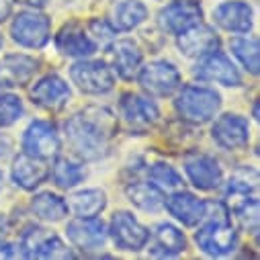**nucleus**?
<instances>
[{
	"label": "nucleus",
	"instance_id": "obj_1",
	"mask_svg": "<svg viewBox=\"0 0 260 260\" xmlns=\"http://www.w3.org/2000/svg\"><path fill=\"white\" fill-rule=\"evenodd\" d=\"M117 117L107 107H86L63 123L66 140L74 154L88 162L107 156L109 140L117 134Z\"/></svg>",
	"mask_w": 260,
	"mask_h": 260
},
{
	"label": "nucleus",
	"instance_id": "obj_2",
	"mask_svg": "<svg viewBox=\"0 0 260 260\" xmlns=\"http://www.w3.org/2000/svg\"><path fill=\"white\" fill-rule=\"evenodd\" d=\"M174 107L182 121H188L192 125H205L217 115L221 96L213 88L201 84H184L176 96Z\"/></svg>",
	"mask_w": 260,
	"mask_h": 260
},
{
	"label": "nucleus",
	"instance_id": "obj_3",
	"mask_svg": "<svg viewBox=\"0 0 260 260\" xmlns=\"http://www.w3.org/2000/svg\"><path fill=\"white\" fill-rule=\"evenodd\" d=\"M205 223L194 234L199 250L207 256L219 258L228 256L238 246V232L232 228L230 219H203Z\"/></svg>",
	"mask_w": 260,
	"mask_h": 260
},
{
	"label": "nucleus",
	"instance_id": "obj_4",
	"mask_svg": "<svg viewBox=\"0 0 260 260\" xmlns=\"http://www.w3.org/2000/svg\"><path fill=\"white\" fill-rule=\"evenodd\" d=\"M138 80L146 92L158 99L174 94L182 84V76L178 68L172 61H166V59H156V61H150L148 66L140 68Z\"/></svg>",
	"mask_w": 260,
	"mask_h": 260
},
{
	"label": "nucleus",
	"instance_id": "obj_5",
	"mask_svg": "<svg viewBox=\"0 0 260 260\" xmlns=\"http://www.w3.org/2000/svg\"><path fill=\"white\" fill-rule=\"evenodd\" d=\"M72 82L84 94H107L115 86L111 68L101 59H80L70 68Z\"/></svg>",
	"mask_w": 260,
	"mask_h": 260
},
{
	"label": "nucleus",
	"instance_id": "obj_6",
	"mask_svg": "<svg viewBox=\"0 0 260 260\" xmlns=\"http://www.w3.org/2000/svg\"><path fill=\"white\" fill-rule=\"evenodd\" d=\"M11 35L15 43L29 47V49H41L49 37H51V21L35 11L19 13L11 25Z\"/></svg>",
	"mask_w": 260,
	"mask_h": 260
},
{
	"label": "nucleus",
	"instance_id": "obj_7",
	"mask_svg": "<svg viewBox=\"0 0 260 260\" xmlns=\"http://www.w3.org/2000/svg\"><path fill=\"white\" fill-rule=\"evenodd\" d=\"M21 254L25 258H72L74 254L66 248L55 234L49 230L31 225L21 236Z\"/></svg>",
	"mask_w": 260,
	"mask_h": 260
},
{
	"label": "nucleus",
	"instance_id": "obj_8",
	"mask_svg": "<svg viewBox=\"0 0 260 260\" xmlns=\"http://www.w3.org/2000/svg\"><path fill=\"white\" fill-rule=\"evenodd\" d=\"M109 234L115 246L127 252H138L146 248V242L150 238V230L142 225L134 217V213H129V211H115V215L111 217Z\"/></svg>",
	"mask_w": 260,
	"mask_h": 260
},
{
	"label": "nucleus",
	"instance_id": "obj_9",
	"mask_svg": "<svg viewBox=\"0 0 260 260\" xmlns=\"http://www.w3.org/2000/svg\"><path fill=\"white\" fill-rule=\"evenodd\" d=\"M192 74L203 82H217L221 86H240L242 84V76H240L238 68L219 49L199 57V63L194 66Z\"/></svg>",
	"mask_w": 260,
	"mask_h": 260
},
{
	"label": "nucleus",
	"instance_id": "obj_10",
	"mask_svg": "<svg viewBox=\"0 0 260 260\" xmlns=\"http://www.w3.org/2000/svg\"><path fill=\"white\" fill-rule=\"evenodd\" d=\"M21 146L25 154L39 160H49L59 152V138L49 121H33L25 129Z\"/></svg>",
	"mask_w": 260,
	"mask_h": 260
},
{
	"label": "nucleus",
	"instance_id": "obj_11",
	"mask_svg": "<svg viewBox=\"0 0 260 260\" xmlns=\"http://www.w3.org/2000/svg\"><path fill=\"white\" fill-rule=\"evenodd\" d=\"M182 164H184V172L188 180L199 190H213L221 184L223 172H221L219 162L213 156L201 154V152H190L184 156Z\"/></svg>",
	"mask_w": 260,
	"mask_h": 260
},
{
	"label": "nucleus",
	"instance_id": "obj_12",
	"mask_svg": "<svg viewBox=\"0 0 260 260\" xmlns=\"http://www.w3.org/2000/svg\"><path fill=\"white\" fill-rule=\"evenodd\" d=\"M66 236L74 248L82 252H96L105 248L109 232L96 217H76L66 225Z\"/></svg>",
	"mask_w": 260,
	"mask_h": 260
},
{
	"label": "nucleus",
	"instance_id": "obj_13",
	"mask_svg": "<svg viewBox=\"0 0 260 260\" xmlns=\"http://www.w3.org/2000/svg\"><path fill=\"white\" fill-rule=\"evenodd\" d=\"M211 136L215 140V144L223 150H242L248 146L250 140V127L248 121L240 115L234 113H225L221 117L215 119L213 127H211Z\"/></svg>",
	"mask_w": 260,
	"mask_h": 260
},
{
	"label": "nucleus",
	"instance_id": "obj_14",
	"mask_svg": "<svg viewBox=\"0 0 260 260\" xmlns=\"http://www.w3.org/2000/svg\"><path fill=\"white\" fill-rule=\"evenodd\" d=\"M176 45H178L180 53L186 57H203V55L219 49L221 41L213 27L197 23L176 35Z\"/></svg>",
	"mask_w": 260,
	"mask_h": 260
},
{
	"label": "nucleus",
	"instance_id": "obj_15",
	"mask_svg": "<svg viewBox=\"0 0 260 260\" xmlns=\"http://www.w3.org/2000/svg\"><path fill=\"white\" fill-rule=\"evenodd\" d=\"M31 99L37 107H41L45 111H59L72 99V90H70L68 82L59 78L57 74H47L33 84Z\"/></svg>",
	"mask_w": 260,
	"mask_h": 260
},
{
	"label": "nucleus",
	"instance_id": "obj_16",
	"mask_svg": "<svg viewBox=\"0 0 260 260\" xmlns=\"http://www.w3.org/2000/svg\"><path fill=\"white\" fill-rule=\"evenodd\" d=\"M203 19V11L199 7V3H192V0H178L168 7H164L158 15V25L172 35L182 33L184 29L201 23Z\"/></svg>",
	"mask_w": 260,
	"mask_h": 260
},
{
	"label": "nucleus",
	"instance_id": "obj_17",
	"mask_svg": "<svg viewBox=\"0 0 260 260\" xmlns=\"http://www.w3.org/2000/svg\"><path fill=\"white\" fill-rule=\"evenodd\" d=\"M146 246L154 258H172L186 250V238L172 223H158L150 230Z\"/></svg>",
	"mask_w": 260,
	"mask_h": 260
},
{
	"label": "nucleus",
	"instance_id": "obj_18",
	"mask_svg": "<svg viewBox=\"0 0 260 260\" xmlns=\"http://www.w3.org/2000/svg\"><path fill=\"white\" fill-rule=\"evenodd\" d=\"M119 109H121V117L134 129H148L160 117V111H158L154 101L140 96V94H134V92H127L121 96Z\"/></svg>",
	"mask_w": 260,
	"mask_h": 260
},
{
	"label": "nucleus",
	"instance_id": "obj_19",
	"mask_svg": "<svg viewBox=\"0 0 260 260\" xmlns=\"http://www.w3.org/2000/svg\"><path fill=\"white\" fill-rule=\"evenodd\" d=\"M148 19V7L142 0H111L107 13V23L113 31H132Z\"/></svg>",
	"mask_w": 260,
	"mask_h": 260
},
{
	"label": "nucleus",
	"instance_id": "obj_20",
	"mask_svg": "<svg viewBox=\"0 0 260 260\" xmlns=\"http://www.w3.org/2000/svg\"><path fill=\"white\" fill-rule=\"evenodd\" d=\"M55 47L68 57H88L96 51V41L84 31L80 23L63 25L55 35Z\"/></svg>",
	"mask_w": 260,
	"mask_h": 260
},
{
	"label": "nucleus",
	"instance_id": "obj_21",
	"mask_svg": "<svg viewBox=\"0 0 260 260\" xmlns=\"http://www.w3.org/2000/svg\"><path fill=\"white\" fill-rule=\"evenodd\" d=\"M39 68V61L25 53H11L0 59V88L27 84Z\"/></svg>",
	"mask_w": 260,
	"mask_h": 260
},
{
	"label": "nucleus",
	"instance_id": "obj_22",
	"mask_svg": "<svg viewBox=\"0 0 260 260\" xmlns=\"http://www.w3.org/2000/svg\"><path fill=\"white\" fill-rule=\"evenodd\" d=\"M164 205L170 211V215H174L186 228H194L197 223H201L203 217H205V201L199 199L197 194L188 192V190L172 192Z\"/></svg>",
	"mask_w": 260,
	"mask_h": 260
},
{
	"label": "nucleus",
	"instance_id": "obj_23",
	"mask_svg": "<svg viewBox=\"0 0 260 260\" xmlns=\"http://www.w3.org/2000/svg\"><path fill=\"white\" fill-rule=\"evenodd\" d=\"M215 23L230 33H248L252 29V7L244 0L223 3L213 11Z\"/></svg>",
	"mask_w": 260,
	"mask_h": 260
},
{
	"label": "nucleus",
	"instance_id": "obj_24",
	"mask_svg": "<svg viewBox=\"0 0 260 260\" xmlns=\"http://www.w3.org/2000/svg\"><path fill=\"white\" fill-rule=\"evenodd\" d=\"M113 70L123 78V80H132L138 76L142 68V51L132 39H119L111 45L109 51Z\"/></svg>",
	"mask_w": 260,
	"mask_h": 260
},
{
	"label": "nucleus",
	"instance_id": "obj_25",
	"mask_svg": "<svg viewBox=\"0 0 260 260\" xmlns=\"http://www.w3.org/2000/svg\"><path fill=\"white\" fill-rule=\"evenodd\" d=\"M47 176H49V166L45 164V160L33 158L25 152L13 160V180L17 186L25 190H35L39 184L45 182Z\"/></svg>",
	"mask_w": 260,
	"mask_h": 260
},
{
	"label": "nucleus",
	"instance_id": "obj_26",
	"mask_svg": "<svg viewBox=\"0 0 260 260\" xmlns=\"http://www.w3.org/2000/svg\"><path fill=\"white\" fill-rule=\"evenodd\" d=\"M68 203V211L76 217H96L107 207V194L101 188H86L74 192Z\"/></svg>",
	"mask_w": 260,
	"mask_h": 260
},
{
	"label": "nucleus",
	"instance_id": "obj_27",
	"mask_svg": "<svg viewBox=\"0 0 260 260\" xmlns=\"http://www.w3.org/2000/svg\"><path fill=\"white\" fill-rule=\"evenodd\" d=\"M129 203L142 211H158L164 205L162 190L152 182H132L125 188Z\"/></svg>",
	"mask_w": 260,
	"mask_h": 260
},
{
	"label": "nucleus",
	"instance_id": "obj_28",
	"mask_svg": "<svg viewBox=\"0 0 260 260\" xmlns=\"http://www.w3.org/2000/svg\"><path fill=\"white\" fill-rule=\"evenodd\" d=\"M31 209H33L35 217H39L43 221H51V223L61 221L68 215V203L61 197H57V194H53L51 190L37 192L31 201Z\"/></svg>",
	"mask_w": 260,
	"mask_h": 260
},
{
	"label": "nucleus",
	"instance_id": "obj_29",
	"mask_svg": "<svg viewBox=\"0 0 260 260\" xmlns=\"http://www.w3.org/2000/svg\"><path fill=\"white\" fill-rule=\"evenodd\" d=\"M49 176L53 180V184L57 188H74L76 184H80L86 176L84 168L68 158H55L53 168H49Z\"/></svg>",
	"mask_w": 260,
	"mask_h": 260
},
{
	"label": "nucleus",
	"instance_id": "obj_30",
	"mask_svg": "<svg viewBox=\"0 0 260 260\" xmlns=\"http://www.w3.org/2000/svg\"><path fill=\"white\" fill-rule=\"evenodd\" d=\"M232 53L240 59L242 66L250 74H258V39L256 37H238L230 41Z\"/></svg>",
	"mask_w": 260,
	"mask_h": 260
},
{
	"label": "nucleus",
	"instance_id": "obj_31",
	"mask_svg": "<svg viewBox=\"0 0 260 260\" xmlns=\"http://www.w3.org/2000/svg\"><path fill=\"white\" fill-rule=\"evenodd\" d=\"M148 176H150L152 184H156L160 190H174V188L182 186V176L170 164H162V162L152 164L148 168Z\"/></svg>",
	"mask_w": 260,
	"mask_h": 260
},
{
	"label": "nucleus",
	"instance_id": "obj_32",
	"mask_svg": "<svg viewBox=\"0 0 260 260\" xmlns=\"http://www.w3.org/2000/svg\"><path fill=\"white\" fill-rule=\"evenodd\" d=\"M230 213L236 215V219L244 232L256 236V232H258V199L256 197L236 205L234 209H230Z\"/></svg>",
	"mask_w": 260,
	"mask_h": 260
},
{
	"label": "nucleus",
	"instance_id": "obj_33",
	"mask_svg": "<svg viewBox=\"0 0 260 260\" xmlns=\"http://www.w3.org/2000/svg\"><path fill=\"white\" fill-rule=\"evenodd\" d=\"M23 115V101L17 94L0 92V127H11Z\"/></svg>",
	"mask_w": 260,
	"mask_h": 260
},
{
	"label": "nucleus",
	"instance_id": "obj_34",
	"mask_svg": "<svg viewBox=\"0 0 260 260\" xmlns=\"http://www.w3.org/2000/svg\"><path fill=\"white\" fill-rule=\"evenodd\" d=\"M88 31H90V37H94V39L101 41V43L111 41L113 35H115L113 27H111L107 21H101V19H92V21L88 23Z\"/></svg>",
	"mask_w": 260,
	"mask_h": 260
},
{
	"label": "nucleus",
	"instance_id": "obj_35",
	"mask_svg": "<svg viewBox=\"0 0 260 260\" xmlns=\"http://www.w3.org/2000/svg\"><path fill=\"white\" fill-rule=\"evenodd\" d=\"M21 246L19 244H0V258H19Z\"/></svg>",
	"mask_w": 260,
	"mask_h": 260
},
{
	"label": "nucleus",
	"instance_id": "obj_36",
	"mask_svg": "<svg viewBox=\"0 0 260 260\" xmlns=\"http://www.w3.org/2000/svg\"><path fill=\"white\" fill-rule=\"evenodd\" d=\"M13 13V3L11 0H0V23L7 21Z\"/></svg>",
	"mask_w": 260,
	"mask_h": 260
},
{
	"label": "nucleus",
	"instance_id": "obj_37",
	"mask_svg": "<svg viewBox=\"0 0 260 260\" xmlns=\"http://www.w3.org/2000/svg\"><path fill=\"white\" fill-rule=\"evenodd\" d=\"M21 5H27V7H33V9H43L49 0H17Z\"/></svg>",
	"mask_w": 260,
	"mask_h": 260
},
{
	"label": "nucleus",
	"instance_id": "obj_38",
	"mask_svg": "<svg viewBox=\"0 0 260 260\" xmlns=\"http://www.w3.org/2000/svg\"><path fill=\"white\" fill-rule=\"evenodd\" d=\"M3 182H5V174H3V170H0V188H3Z\"/></svg>",
	"mask_w": 260,
	"mask_h": 260
},
{
	"label": "nucleus",
	"instance_id": "obj_39",
	"mask_svg": "<svg viewBox=\"0 0 260 260\" xmlns=\"http://www.w3.org/2000/svg\"><path fill=\"white\" fill-rule=\"evenodd\" d=\"M3 45H5V37H3V33H0V49H3Z\"/></svg>",
	"mask_w": 260,
	"mask_h": 260
}]
</instances>
